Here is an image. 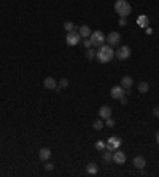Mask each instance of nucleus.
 <instances>
[{
    "mask_svg": "<svg viewBox=\"0 0 159 177\" xmlns=\"http://www.w3.org/2000/svg\"><path fill=\"white\" fill-rule=\"evenodd\" d=\"M105 148H107V150H108V152H112V153H113L115 150H118V148H116V147H113L112 144H108V142L105 144Z\"/></svg>",
    "mask_w": 159,
    "mask_h": 177,
    "instance_id": "nucleus-26",
    "label": "nucleus"
},
{
    "mask_svg": "<svg viewBox=\"0 0 159 177\" xmlns=\"http://www.w3.org/2000/svg\"><path fill=\"white\" fill-rule=\"evenodd\" d=\"M51 150H50V148H48V147H43V148H41V150H40V160L41 161H48V160H50L51 158Z\"/></svg>",
    "mask_w": 159,
    "mask_h": 177,
    "instance_id": "nucleus-14",
    "label": "nucleus"
},
{
    "mask_svg": "<svg viewBox=\"0 0 159 177\" xmlns=\"http://www.w3.org/2000/svg\"><path fill=\"white\" fill-rule=\"evenodd\" d=\"M68 86V80L67 78H60L59 83H57V86H56V91H60L62 88H67Z\"/></svg>",
    "mask_w": 159,
    "mask_h": 177,
    "instance_id": "nucleus-20",
    "label": "nucleus"
},
{
    "mask_svg": "<svg viewBox=\"0 0 159 177\" xmlns=\"http://www.w3.org/2000/svg\"><path fill=\"white\" fill-rule=\"evenodd\" d=\"M153 113H154V117L159 118V107H154V109H153Z\"/></svg>",
    "mask_w": 159,
    "mask_h": 177,
    "instance_id": "nucleus-31",
    "label": "nucleus"
},
{
    "mask_svg": "<svg viewBox=\"0 0 159 177\" xmlns=\"http://www.w3.org/2000/svg\"><path fill=\"white\" fill-rule=\"evenodd\" d=\"M137 24H139L142 29H147V27L150 26V19L148 16H145V15H140L139 18H137Z\"/></svg>",
    "mask_w": 159,
    "mask_h": 177,
    "instance_id": "nucleus-13",
    "label": "nucleus"
},
{
    "mask_svg": "<svg viewBox=\"0 0 159 177\" xmlns=\"http://www.w3.org/2000/svg\"><path fill=\"white\" fill-rule=\"evenodd\" d=\"M105 144H107V142L99 140V142H95V148H97V150H105Z\"/></svg>",
    "mask_w": 159,
    "mask_h": 177,
    "instance_id": "nucleus-24",
    "label": "nucleus"
},
{
    "mask_svg": "<svg viewBox=\"0 0 159 177\" xmlns=\"http://www.w3.org/2000/svg\"><path fill=\"white\" fill-rule=\"evenodd\" d=\"M119 26H127V21H126V18H119Z\"/></svg>",
    "mask_w": 159,
    "mask_h": 177,
    "instance_id": "nucleus-29",
    "label": "nucleus"
},
{
    "mask_svg": "<svg viewBox=\"0 0 159 177\" xmlns=\"http://www.w3.org/2000/svg\"><path fill=\"white\" fill-rule=\"evenodd\" d=\"M108 144H112L113 147H116V148H119V145H121V139L119 137H116V136H112L108 140H107Z\"/></svg>",
    "mask_w": 159,
    "mask_h": 177,
    "instance_id": "nucleus-17",
    "label": "nucleus"
},
{
    "mask_svg": "<svg viewBox=\"0 0 159 177\" xmlns=\"http://www.w3.org/2000/svg\"><path fill=\"white\" fill-rule=\"evenodd\" d=\"M78 34L81 35V38H89L92 32H91V29H89V26H80Z\"/></svg>",
    "mask_w": 159,
    "mask_h": 177,
    "instance_id": "nucleus-12",
    "label": "nucleus"
},
{
    "mask_svg": "<svg viewBox=\"0 0 159 177\" xmlns=\"http://www.w3.org/2000/svg\"><path fill=\"white\" fill-rule=\"evenodd\" d=\"M102 160L105 161V163H110V161H113V153L112 152H103V155H102Z\"/></svg>",
    "mask_w": 159,
    "mask_h": 177,
    "instance_id": "nucleus-22",
    "label": "nucleus"
},
{
    "mask_svg": "<svg viewBox=\"0 0 159 177\" xmlns=\"http://www.w3.org/2000/svg\"><path fill=\"white\" fill-rule=\"evenodd\" d=\"M81 42V35L78 34V31H73V32H67V37H65V43L68 46H75Z\"/></svg>",
    "mask_w": 159,
    "mask_h": 177,
    "instance_id": "nucleus-4",
    "label": "nucleus"
},
{
    "mask_svg": "<svg viewBox=\"0 0 159 177\" xmlns=\"http://www.w3.org/2000/svg\"><path fill=\"white\" fill-rule=\"evenodd\" d=\"M115 56L118 59H121V61L127 59V58H130V48L126 46V45H123V46L118 48V51H115Z\"/></svg>",
    "mask_w": 159,
    "mask_h": 177,
    "instance_id": "nucleus-6",
    "label": "nucleus"
},
{
    "mask_svg": "<svg viewBox=\"0 0 159 177\" xmlns=\"http://www.w3.org/2000/svg\"><path fill=\"white\" fill-rule=\"evenodd\" d=\"M95 58H97V61L100 62V64H107V62H110V61L115 58L113 46L103 43L102 46H99V51L95 53Z\"/></svg>",
    "mask_w": 159,
    "mask_h": 177,
    "instance_id": "nucleus-1",
    "label": "nucleus"
},
{
    "mask_svg": "<svg viewBox=\"0 0 159 177\" xmlns=\"http://www.w3.org/2000/svg\"><path fill=\"white\" fill-rule=\"evenodd\" d=\"M64 29H65V32H73V31H77V26L70 23V21H67V23H64Z\"/></svg>",
    "mask_w": 159,
    "mask_h": 177,
    "instance_id": "nucleus-19",
    "label": "nucleus"
},
{
    "mask_svg": "<svg viewBox=\"0 0 159 177\" xmlns=\"http://www.w3.org/2000/svg\"><path fill=\"white\" fill-rule=\"evenodd\" d=\"M132 85H134L132 77L126 75V77H123V78H121V86H123L124 89H130V88H132Z\"/></svg>",
    "mask_w": 159,
    "mask_h": 177,
    "instance_id": "nucleus-11",
    "label": "nucleus"
},
{
    "mask_svg": "<svg viewBox=\"0 0 159 177\" xmlns=\"http://www.w3.org/2000/svg\"><path fill=\"white\" fill-rule=\"evenodd\" d=\"M115 11L118 13L119 18H127L130 13H132V8H130V3L127 2V0H116Z\"/></svg>",
    "mask_w": 159,
    "mask_h": 177,
    "instance_id": "nucleus-2",
    "label": "nucleus"
},
{
    "mask_svg": "<svg viewBox=\"0 0 159 177\" xmlns=\"http://www.w3.org/2000/svg\"><path fill=\"white\" fill-rule=\"evenodd\" d=\"M89 40H91V45L92 46H102L103 43H105V35L102 34V31H94L91 34V37H89Z\"/></svg>",
    "mask_w": 159,
    "mask_h": 177,
    "instance_id": "nucleus-3",
    "label": "nucleus"
},
{
    "mask_svg": "<svg viewBox=\"0 0 159 177\" xmlns=\"http://www.w3.org/2000/svg\"><path fill=\"white\" fill-rule=\"evenodd\" d=\"M134 166L137 169H143L145 166H147V160H145L143 157H135L134 158Z\"/></svg>",
    "mask_w": 159,
    "mask_h": 177,
    "instance_id": "nucleus-15",
    "label": "nucleus"
},
{
    "mask_svg": "<svg viewBox=\"0 0 159 177\" xmlns=\"http://www.w3.org/2000/svg\"><path fill=\"white\" fill-rule=\"evenodd\" d=\"M83 45H85L86 48H89V46H92V45H91V40H89V38H86V40H83Z\"/></svg>",
    "mask_w": 159,
    "mask_h": 177,
    "instance_id": "nucleus-28",
    "label": "nucleus"
},
{
    "mask_svg": "<svg viewBox=\"0 0 159 177\" xmlns=\"http://www.w3.org/2000/svg\"><path fill=\"white\" fill-rule=\"evenodd\" d=\"M130 93V89H124L123 86H113L112 89H110V96H112L113 99H119L124 97V96H127Z\"/></svg>",
    "mask_w": 159,
    "mask_h": 177,
    "instance_id": "nucleus-5",
    "label": "nucleus"
},
{
    "mask_svg": "<svg viewBox=\"0 0 159 177\" xmlns=\"http://www.w3.org/2000/svg\"><path fill=\"white\" fill-rule=\"evenodd\" d=\"M156 142H157V144H159V131H157V132H156Z\"/></svg>",
    "mask_w": 159,
    "mask_h": 177,
    "instance_id": "nucleus-32",
    "label": "nucleus"
},
{
    "mask_svg": "<svg viewBox=\"0 0 159 177\" xmlns=\"http://www.w3.org/2000/svg\"><path fill=\"white\" fill-rule=\"evenodd\" d=\"M43 85H45L46 89H56L57 81H56V78H54V77H46L45 81H43Z\"/></svg>",
    "mask_w": 159,
    "mask_h": 177,
    "instance_id": "nucleus-10",
    "label": "nucleus"
},
{
    "mask_svg": "<svg viewBox=\"0 0 159 177\" xmlns=\"http://www.w3.org/2000/svg\"><path fill=\"white\" fill-rule=\"evenodd\" d=\"M105 126H107V128H113V126H115V120H113L112 117L107 118V120H105Z\"/></svg>",
    "mask_w": 159,
    "mask_h": 177,
    "instance_id": "nucleus-23",
    "label": "nucleus"
},
{
    "mask_svg": "<svg viewBox=\"0 0 159 177\" xmlns=\"http://www.w3.org/2000/svg\"><path fill=\"white\" fill-rule=\"evenodd\" d=\"M126 160H127V157H126V153H124L123 150H115L113 152V161L115 163H118V164H124L126 163Z\"/></svg>",
    "mask_w": 159,
    "mask_h": 177,
    "instance_id": "nucleus-8",
    "label": "nucleus"
},
{
    "mask_svg": "<svg viewBox=\"0 0 159 177\" xmlns=\"http://www.w3.org/2000/svg\"><path fill=\"white\" fill-rule=\"evenodd\" d=\"M105 42H107V45H110V46H116L121 42V35L118 32H110L105 37Z\"/></svg>",
    "mask_w": 159,
    "mask_h": 177,
    "instance_id": "nucleus-7",
    "label": "nucleus"
},
{
    "mask_svg": "<svg viewBox=\"0 0 159 177\" xmlns=\"http://www.w3.org/2000/svg\"><path fill=\"white\" fill-rule=\"evenodd\" d=\"M119 101H121V104H123V105H126V104L129 102V101H127V97H126V96H124V97H121V99H119Z\"/></svg>",
    "mask_w": 159,
    "mask_h": 177,
    "instance_id": "nucleus-30",
    "label": "nucleus"
},
{
    "mask_svg": "<svg viewBox=\"0 0 159 177\" xmlns=\"http://www.w3.org/2000/svg\"><path fill=\"white\" fill-rule=\"evenodd\" d=\"M86 56H88V59H94V58H95V53L92 51V49H88V51H86Z\"/></svg>",
    "mask_w": 159,
    "mask_h": 177,
    "instance_id": "nucleus-25",
    "label": "nucleus"
},
{
    "mask_svg": "<svg viewBox=\"0 0 159 177\" xmlns=\"http://www.w3.org/2000/svg\"><path fill=\"white\" fill-rule=\"evenodd\" d=\"M86 172H88V174H91V175H95V174L99 172L97 164H94V163H89V164L86 166Z\"/></svg>",
    "mask_w": 159,
    "mask_h": 177,
    "instance_id": "nucleus-16",
    "label": "nucleus"
},
{
    "mask_svg": "<svg viewBox=\"0 0 159 177\" xmlns=\"http://www.w3.org/2000/svg\"><path fill=\"white\" fill-rule=\"evenodd\" d=\"M92 128H94L95 131H100L102 128H105V123H103V120H102V118L95 120V121L92 123Z\"/></svg>",
    "mask_w": 159,
    "mask_h": 177,
    "instance_id": "nucleus-18",
    "label": "nucleus"
},
{
    "mask_svg": "<svg viewBox=\"0 0 159 177\" xmlns=\"http://www.w3.org/2000/svg\"><path fill=\"white\" fill-rule=\"evenodd\" d=\"M45 169H46V171H53V169H54V164H53V163H50V161H46Z\"/></svg>",
    "mask_w": 159,
    "mask_h": 177,
    "instance_id": "nucleus-27",
    "label": "nucleus"
},
{
    "mask_svg": "<svg viewBox=\"0 0 159 177\" xmlns=\"http://www.w3.org/2000/svg\"><path fill=\"white\" fill-rule=\"evenodd\" d=\"M139 91H140L142 94H143V93H148V91H150V85H148L147 81H142V83L139 85Z\"/></svg>",
    "mask_w": 159,
    "mask_h": 177,
    "instance_id": "nucleus-21",
    "label": "nucleus"
},
{
    "mask_svg": "<svg viewBox=\"0 0 159 177\" xmlns=\"http://www.w3.org/2000/svg\"><path fill=\"white\" fill-rule=\"evenodd\" d=\"M112 117V109L108 107V105H102V107L99 109V118L102 120H107Z\"/></svg>",
    "mask_w": 159,
    "mask_h": 177,
    "instance_id": "nucleus-9",
    "label": "nucleus"
}]
</instances>
